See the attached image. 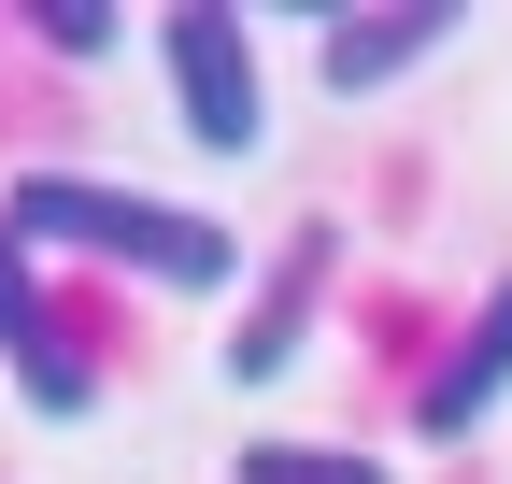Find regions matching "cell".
<instances>
[{
    "label": "cell",
    "mask_w": 512,
    "mask_h": 484,
    "mask_svg": "<svg viewBox=\"0 0 512 484\" xmlns=\"http://www.w3.org/2000/svg\"><path fill=\"white\" fill-rule=\"evenodd\" d=\"M0 228H15V242H86V257H143V271H157V285H185V299L242 271V242H228L214 214L143 200V186H100V171H15Z\"/></svg>",
    "instance_id": "1"
},
{
    "label": "cell",
    "mask_w": 512,
    "mask_h": 484,
    "mask_svg": "<svg viewBox=\"0 0 512 484\" xmlns=\"http://www.w3.org/2000/svg\"><path fill=\"white\" fill-rule=\"evenodd\" d=\"M0 356L29 371L43 413H86V371L57 356V314H43V285H29V242H15V228H0Z\"/></svg>",
    "instance_id": "3"
},
{
    "label": "cell",
    "mask_w": 512,
    "mask_h": 484,
    "mask_svg": "<svg viewBox=\"0 0 512 484\" xmlns=\"http://www.w3.org/2000/svg\"><path fill=\"white\" fill-rule=\"evenodd\" d=\"M157 57H171V100H185V143L200 157H256L271 143V86H256V43H242V15H171L157 29Z\"/></svg>",
    "instance_id": "2"
},
{
    "label": "cell",
    "mask_w": 512,
    "mask_h": 484,
    "mask_svg": "<svg viewBox=\"0 0 512 484\" xmlns=\"http://www.w3.org/2000/svg\"><path fill=\"white\" fill-rule=\"evenodd\" d=\"M441 43H456V15H342L313 57H328V86H342V100H370V86H399L413 57H441Z\"/></svg>",
    "instance_id": "4"
},
{
    "label": "cell",
    "mask_w": 512,
    "mask_h": 484,
    "mask_svg": "<svg viewBox=\"0 0 512 484\" xmlns=\"http://www.w3.org/2000/svg\"><path fill=\"white\" fill-rule=\"evenodd\" d=\"M242 484H384V470H370V456H328V442H256Z\"/></svg>",
    "instance_id": "7"
},
{
    "label": "cell",
    "mask_w": 512,
    "mask_h": 484,
    "mask_svg": "<svg viewBox=\"0 0 512 484\" xmlns=\"http://www.w3.org/2000/svg\"><path fill=\"white\" fill-rule=\"evenodd\" d=\"M313 271H328V257H313V242H299V257L271 271V299H256V314H242V342H228V371L256 385V371H285V356H299V314H313Z\"/></svg>",
    "instance_id": "6"
},
{
    "label": "cell",
    "mask_w": 512,
    "mask_h": 484,
    "mask_svg": "<svg viewBox=\"0 0 512 484\" xmlns=\"http://www.w3.org/2000/svg\"><path fill=\"white\" fill-rule=\"evenodd\" d=\"M498 399H512V285L484 299V328L456 342V371H441V385H427V442H456V428H484V413H498Z\"/></svg>",
    "instance_id": "5"
}]
</instances>
